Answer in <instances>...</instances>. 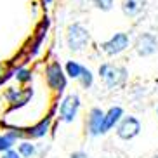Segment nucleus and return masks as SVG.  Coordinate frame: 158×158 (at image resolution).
Wrapping results in <instances>:
<instances>
[{
  "label": "nucleus",
  "mask_w": 158,
  "mask_h": 158,
  "mask_svg": "<svg viewBox=\"0 0 158 158\" xmlns=\"http://www.w3.org/2000/svg\"><path fill=\"white\" fill-rule=\"evenodd\" d=\"M90 44V31L84 24L73 23L66 30V45L71 52H84Z\"/></svg>",
  "instance_id": "2"
},
{
  "label": "nucleus",
  "mask_w": 158,
  "mask_h": 158,
  "mask_svg": "<svg viewBox=\"0 0 158 158\" xmlns=\"http://www.w3.org/2000/svg\"><path fill=\"white\" fill-rule=\"evenodd\" d=\"M51 120H52L51 115L45 116V118H42L38 123H35L33 127H30V129H28V135H30V137H33V139H40V137H44V135L49 132Z\"/></svg>",
  "instance_id": "13"
},
{
  "label": "nucleus",
  "mask_w": 158,
  "mask_h": 158,
  "mask_svg": "<svg viewBox=\"0 0 158 158\" xmlns=\"http://www.w3.org/2000/svg\"><path fill=\"white\" fill-rule=\"evenodd\" d=\"M146 0H122V12L127 18H137L143 12Z\"/></svg>",
  "instance_id": "11"
},
{
  "label": "nucleus",
  "mask_w": 158,
  "mask_h": 158,
  "mask_svg": "<svg viewBox=\"0 0 158 158\" xmlns=\"http://www.w3.org/2000/svg\"><path fill=\"white\" fill-rule=\"evenodd\" d=\"M82 68L84 66L80 64L78 61L70 59V61H66V64H64V75L70 77V78H73V80H77L80 77V73H82Z\"/></svg>",
  "instance_id": "14"
},
{
  "label": "nucleus",
  "mask_w": 158,
  "mask_h": 158,
  "mask_svg": "<svg viewBox=\"0 0 158 158\" xmlns=\"http://www.w3.org/2000/svg\"><path fill=\"white\" fill-rule=\"evenodd\" d=\"M42 2H44V4H45V5H49V4H52L54 0H42Z\"/></svg>",
  "instance_id": "22"
},
{
  "label": "nucleus",
  "mask_w": 158,
  "mask_h": 158,
  "mask_svg": "<svg viewBox=\"0 0 158 158\" xmlns=\"http://www.w3.org/2000/svg\"><path fill=\"white\" fill-rule=\"evenodd\" d=\"M45 80H47V85L56 90V92H63L66 89V75L64 70L61 68V64L57 61H52L51 64H47L45 68Z\"/></svg>",
  "instance_id": "5"
},
{
  "label": "nucleus",
  "mask_w": 158,
  "mask_h": 158,
  "mask_svg": "<svg viewBox=\"0 0 158 158\" xmlns=\"http://www.w3.org/2000/svg\"><path fill=\"white\" fill-rule=\"evenodd\" d=\"M156 116H158V106H156Z\"/></svg>",
  "instance_id": "24"
},
{
  "label": "nucleus",
  "mask_w": 158,
  "mask_h": 158,
  "mask_svg": "<svg viewBox=\"0 0 158 158\" xmlns=\"http://www.w3.org/2000/svg\"><path fill=\"white\" fill-rule=\"evenodd\" d=\"M122 116H123V108L122 106H111L108 111H104V123H102L104 134H106L108 130L115 129Z\"/></svg>",
  "instance_id": "9"
},
{
  "label": "nucleus",
  "mask_w": 158,
  "mask_h": 158,
  "mask_svg": "<svg viewBox=\"0 0 158 158\" xmlns=\"http://www.w3.org/2000/svg\"><path fill=\"white\" fill-rule=\"evenodd\" d=\"M134 49L137 52V56L141 57H149L155 52H158V37L151 31H144L135 38Z\"/></svg>",
  "instance_id": "6"
},
{
  "label": "nucleus",
  "mask_w": 158,
  "mask_h": 158,
  "mask_svg": "<svg viewBox=\"0 0 158 158\" xmlns=\"http://www.w3.org/2000/svg\"><path fill=\"white\" fill-rule=\"evenodd\" d=\"M153 158H158V153H156V155H155V156H153Z\"/></svg>",
  "instance_id": "23"
},
{
  "label": "nucleus",
  "mask_w": 158,
  "mask_h": 158,
  "mask_svg": "<svg viewBox=\"0 0 158 158\" xmlns=\"http://www.w3.org/2000/svg\"><path fill=\"white\" fill-rule=\"evenodd\" d=\"M14 78L19 84H28V82H31V71L28 68H18L14 73Z\"/></svg>",
  "instance_id": "17"
},
{
  "label": "nucleus",
  "mask_w": 158,
  "mask_h": 158,
  "mask_svg": "<svg viewBox=\"0 0 158 158\" xmlns=\"http://www.w3.org/2000/svg\"><path fill=\"white\" fill-rule=\"evenodd\" d=\"M129 45H130V37L123 31H118L115 35H111L108 40H104L99 47L106 56H118L122 52H125L129 49Z\"/></svg>",
  "instance_id": "3"
},
{
  "label": "nucleus",
  "mask_w": 158,
  "mask_h": 158,
  "mask_svg": "<svg viewBox=\"0 0 158 158\" xmlns=\"http://www.w3.org/2000/svg\"><path fill=\"white\" fill-rule=\"evenodd\" d=\"M116 135L120 137L122 141H132L134 137L141 134V122L135 118V116L129 115V116H122L120 122L116 123Z\"/></svg>",
  "instance_id": "4"
},
{
  "label": "nucleus",
  "mask_w": 158,
  "mask_h": 158,
  "mask_svg": "<svg viewBox=\"0 0 158 158\" xmlns=\"http://www.w3.org/2000/svg\"><path fill=\"white\" fill-rule=\"evenodd\" d=\"M2 158H21V156H19V153L14 151V148H12V149H9V151H4V153H2Z\"/></svg>",
  "instance_id": "19"
},
{
  "label": "nucleus",
  "mask_w": 158,
  "mask_h": 158,
  "mask_svg": "<svg viewBox=\"0 0 158 158\" xmlns=\"http://www.w3.org/2000/svg\"><path fill=\"white\" fill-rule=\"evenodd\" d=\"M98 75L102 78L104 85L108 89H118L127 82L129 71L122 64H111V63H102L98 70Z\"/></svg>",
  "instance_id": "1"
},
{
  "label": "nucleus",
  "mask_w": 158,
  "mask_h": 158,
  "mask_svg": "<svg viewBox=\"0 0 158 158\" xmlns=\"http://www.w3.org/2000/svg\"><path fill=\"white\" fill-rule=\"evenodd\" d=\"M70 158H89V155L85 151H75V153L70 155Z\"/></svg>",
  "instance_id": "20"
},
{
  "label": "nucleus",
  "mask_w": 158,
  "mask_h": 158,
  "mask_svg": "<svg viewBox=\"0 0 158 158\" xmlns=\"http://www.w3.org/2000/svg\"><path fill=\"white\" fill-rule=\"evenodd\" d=\"M78 111H80V98L77 94H70L59 104V120L64 122V123H71L77 118Z\"/></svg>",
  "instance_id": "7"
},
{
  "label": "nucleus",
  "mask_w": 158,
  "mask_h": 158,
  "mask_svg": "<svg viewBox=\"0 0 158 158\" xmlns=\"http://www.w3.org/2000/svg\"><path fill=\"white\" fill-rule=\"evenodd\" d=\"M18 153L21 158H33L37 153V146L30 141H23V143L18 146Z\"/></svg>",
  "instance_id": "15"
},
{
  "label": "nucleus",
  "mask_w": 158,
  "mask_h": 158,
  "mask_svg": "<svg viewBox=\"0 0 158 158\" xmlns=\"http://www.w3.org/2000/svg\"><path fill=\"white\" fill-rule=\"evenodd\" d=\"M30 96H33V89H26V90H21V89H14L9 87L7 92H5V99L10 102V104H24V102L30 99Z\"/></svg>",
  "instance_id": "10"
},
{
  "label": "nucleus",
  "mask_w": 158,
  "mask_h": 158,
  "mask_svg": "<svg viewBox=\"0 0 158 158\" xmlns=\"http://www.w3.org/2000/svg\"><path fill=\"white\" fill-rule=\"evenodd\" d=\"M77 80L80 82V85H82L84 89H90L94 85V73L89 70V68L84 66V68H82V73H80V77Z\"/></svg>",
  "instance_id": "16"
},
{
  "label": "nucleus",
  "mask_w": 158,
  "mask_h": 158,
  "mask_svg": "<svg viewBox=\"0 0 158 158\" xmlns=\"http://www.w3.org/2000/svg\"><path fill=\"white\" fill-rule=\"evenodd\" d=\"M4 73H5V66H4V63L0 61V80L4 78Z\"/></svg>",
  "instance_id": "21"
},
{
  "label": "nucleus",
  "mask_w": 158,
  "mask_h": 158,
  "mask_svg": "<svg viewBox=\"0 0 158 158\" xmlns=\"http://www.w3.org/2000/svg\"><path fill=\"white\" fill-rule=\"evenodd\" d=\"M96 7H98L99 10H102V12H108V10L113 9V5H115V0H90Z\"/></svg>",
  "instance_id": "18"
},
{
  "label": "nucleus",
  "mask_w": 158,
  "mask_h": 158,
  "mask_svg": "<svg viewBox=\"0 0 158 158\" xmlns=\"http://www.w3.org/2000/svg\"><path fill=\"white\" fill-rule=\"evenodd\" d=\"M23 132L21 130H9V132H5V134H0V153H4V151H9V149L14 148L16 144V139H21L23 137Z\"/></svg>",
  "instance_id": "12"
},
{
  "label": "nucleus",
  "mask_w": 158,
  "mask_h": 158,
  "mask_svg": "<svg viewBox=\"0 0 158 158\" xmlns=\"http://www.w3.org/2000/svg\"><path fill=\"white\" fill-rule=\"evenodd\" d=\"M102 123H104V111L101 108H92L89 111L87 116V132L90 137H98V135L104 134V129H102Z\"/></svg>",
  "instance_id": "8"
}]
</instances>
